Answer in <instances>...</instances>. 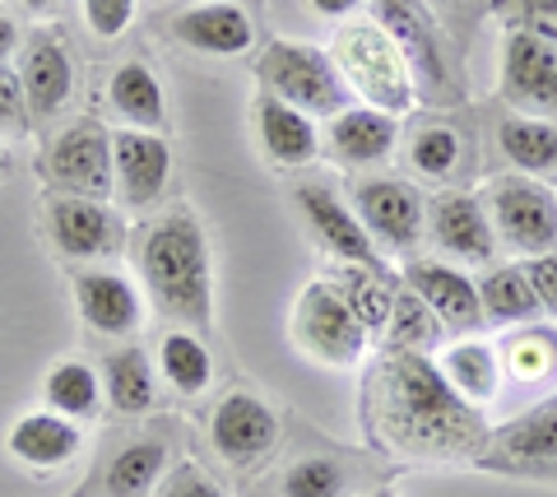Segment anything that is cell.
<instances>
[{"label":"cell","mask_w":557,"mask_h":497,"mask_svg":"<svg viewBox=\"0 0 557 497\" xmlns=\"http://www.w3.org/2000/svg\"><path fill=\"white\" fill-rule=\"evenodd\" d=\"M465 159V140H460V131H450L446 122H423L413 131V140H409V167L418 177H428V182H446V177H456V167Z\"/></svg>","instance_id":"obj_32"},{"label":"cell","mask_w":557,"mask_h":497,"mask_svg":"<svg viewBox=\"0 0 557 497\" xmlns=\"http://www.w3.org/2000/svg\"><path fill=\"white\" fill-rule=\"evenodd\" d=\"M354 214H358V224L368 228L376 251H391V256L413 251L418 243H423V228H428L423 196H418L409 182H399V177H368V182H358Z\"/></svg>","instance_id":"obj_9"},{"label":"cell","mask_w":557,"mask_h":497,"mask_svg":"<svg viewBox=\"0 0 557 497\" xmlns=\"http://www.w3.org/2000/svg\"><path fill=\"white\" fill-rule=\"evenodd\" d=\"M28 122V108H24V79L10 61H0V131L10 126H24Z\"/></svg>","instance_id":"obj_41"},{"label":"cell","mask_w":557,"mask_h":497,"mask_svg":"<svg viewBox=\"0 0 557 497\" xmlns=\"http://www.w3.org/2000/svg\"><path fill=\"white\" fill-rule=\"evenodd\" d=\"M159 368L168 376L172 390H182V396H200L209 386V376H214V358H209L205 339L196 331H168L159 339Z\"/></svg>","instance_id":"obj_30"},{"label":"cell","mask_w":557,"mask_h":497,"mask_svg":"<svg viewBox=\"0 0 557 497\" xmlns=\"http://www.w3.org/2000/svg\"><path fill=\"white\" fill-rule=\"evenodd\" d=\"M84 433L79 423H70L51 409H33V414H20L5 433V451L28 470H61L79 456Z\"/></svg>","instance_id":"obj_21"},{"label":"cell","mask_w":557,"mask_h":497,"mask_svg":"<svg viewBox=\"0 0 557 497\" xmlns=\"http://www.w3.org/2000/svg\"><path fill=\"white\" fill-rule=\"evenodd\" d=\"M24 108L28 122H57L75 94V57L61 28H33L24 42Z\"/></svg>","instance_id":"obj_13"},{"label":"cell","mask_w":557,"mask_h":497,"mask_svg":"<svg viewBox=\"0 0 557 497\" xmlns=\"http://www.w3.org/2000/svg\"><path fill=\"white\" fill-rule=\"evenodd\" d=\"M497 145L516 163V173H525V177L557 173V126L548 116H520V112L507 116L497 126Z\"/></svg>","instance_id":"obj_27"},{"label":"cell","mask_w":557,"mask_h":497,"mask_svg":"<svg viewBox=\"0 0 557 497\" xmlns=\"http://www.w3.org/2000/svg\"><path fill=\"white\" fill-rule=\"evenodd\" d=\"M428 228H432L437 251L460 265H487L497 251L493 219H487V204L479 196H465V191L437 196L428 210Z\"/></svg>","instance_id":"obj_17"},{"label":"cell","mask_w":557,"mask_h":497,"mask_svg":"<svg viewBox=\"0 0 557 497\" xmlns=\"http://www.w3.org/2000/svg\"><path fill=\"white\" fill-rule=\"evenodd\" d=\"M172 38L190 51H205V57H242L256 42V24L242 5L205 0V5H190L172 20Z\"/></svg>","instance_id":"obj_19"},{"label":"cell","mask_w":557,"mask_h":497,"mask_svg":"<svg viewBox=\"0 0 557 497\" xmlns=\"http://www.w3.org/2000/svg\"><path fill=\"white\" fill-rule=\"evenodd\" d=\"M376 497H391V493H376Z\"/></svg>","instance_id":"obj_45"},{"label":"cell","mask_w":557,"mask_h":497,"mask_svg":"<svg viewBox=\"0 0 557 497\" xmlns=\"http://www.w3.org/2000/svg\"><path fill=\"white\" fill-rule=\"evenodd\" d=\"M330 61L339 65V75L348 84V94H358L368 108L405 116L418 102V84L405 61V51L395 47V38L372 20H354L335 33Z\"/></svg>","instance_id":"obj_3"},{"label":"cell","mask_w":557,"mask_h":497,"mask_svg":"<svg viewBox=\"0 0 557 497\" xmlns=\"http://www.w3.org/2000/svg\"><path fill=\"white\" fill-rule=\"evenodd\" d=\"M149 497H223V488L200 465H177L168 470V479H159V488Z\"/></svg>","instance_id":"obj_39"},{"label":"cell","mask_w":557,"mask_h":497,"mask_svg":"<svg viewBox=\"0 0 557 497\" xmlns=\"http://www.w3.org/2000/svg\"><path fill=\"white\" fill-rule=\"evenodd\" d=\"M108 98H112V112H116L126 126L153 131V135L168 131V98H163V84H159V75H153L145 61H121L116 71H112V79H108Z\"/></svg>","instance_id":"obj_23"},{"label":"cell","mask_w":557,"mask_h":497,"mask_svg":"<svg viewBox=\"0 0 557 497\" xmlns=\"http://www.w3.org/2000/svg\"><path fill=\"white\" fill-rule=\"evenodd\" d=\"M344 294L348 312L358 316V325L368 331L372 339L391 331V307H395V288L381 279L376 270H362V265H344L339 279H330Z\"/></svg>","instance_id":"obj_29"},{"label":"cell","mask_w":557,"mask_h":497,"mask_svg":"<svg viewBox=\"0 0 557 497\" xmlns=\"http://www.w3.org/2000/svg\"><path fill=\"white\" fill-rule=\"evenodd\" d=\"M84 24L94 38L116 42L135 24V0H84Z\"/></svg>","instance_id":"obj_38"},{"label":"cell","mask_w":557,"mask_h":497,"mask_svg":"<svg viewBox=\"0 0 557 497\" xmlns=\"http://www.w3.org/2000/svg\"><path fill=\"white\" fill-rule=\"evenodd\" d=\"M405 288L428 302V312L442 325L456 331H474L483 325V307H479V284L465 270L446 265V261H409L405 265Z\"/></svg>","instance_id":"obj_18"},{"label":"cell","mask_w":557,"mask_h":497,"mask_svg":"<svg viewBox=\"0 0 557 497\" xmlns=\"http://www.w3.org/2000/svg\"><path fill=\"white\" fill-rule=\"evenodd\" d=\"M395 140H399L395 116L368 108V102L335 112V116H330V126H325V153L335 163H344V167H372V163H381L395 149Z\"/></svg>","instance_id":"obj_20"},{"label":"cell","mask_w":557,"mask_h":497,"mask_svg":"<svg viewBox=\"0 0 557 497\" xmlns=\"http://www.w3.org/2000/svg\"><path fill=\"white\" fill-rule=\"evenodd\" d=\"M163 470H168L163 442H131V447H121L112 456L102 488H108V497H149L153 488H159Z\"/></svg>","instance_id":"obj_31"},{"label":"cell","mask_w":557,"mask_h":497,"mask_svg":"<svg viewBox=\"0 0 557 497\" xmlns=\"http://www.w3.org/2000/svg\"><path fill=\"white\" fill-rule=\"evenodd\" d=\"M525 274H530V288H534V298H539V312L557 316V251L530 256Z\"/></svg>","instance_id":"obj_40"},{"label":"cell","mask_w":557,"mask_h":497,"mask_svg":"<svg viewBox=\"0 0 557 497\" xmlns=\"http://www.w3.org/2000/svg\"><path fill=\"white\" fill-rule=\"evenodd\" d=\"M372 423L386 447L413 456L474 451L483 437L479 409L446 386L442 368L413 349H391L372 382Z\"/></svg>","instance_id":"obj_1"},{"label":"cell","mask_w":557,"mask_h":497,"mask_svg":"<svg viewBox=\"0 0 557 497\" xmlns=\"http://www.w3.org/2000/svg\"><path fill=\"white\" fill-rule=\"evenodd\" d=\"M479 307H483V321L530 325L539 316V298H534V288H530L525 265H497V270H487L483 284H479Z\"/></svg>","instance_id":"obj_28"},{"label":"cell","mask_w":557,"mask_h":497,"mask_svg":"<svg viewBox=\"0 0 557 497\" xmlns=\"http://www.w3.org/2000/svg\"><path fill=\"white\" fill-rule=\"evenodd\" d=\"M487 219H493L497 243H507L525 261L557 251V196L539 177L525 173L497 177L487 186Z\"/></svg>","instance_id":"obj_6"},{"label":"cell","mask_w":557,"mask_h":497,"mask_svg":"<svg viewBox=\"0 0 557 497\" xmlns=\"http://www.w3.org/2000/svg\"><path fill=\"white\" fill-rule=\"evenodd\" d=\"M442 331H446V325L428 312V302L418 298V294H409V288H399L395 307H391V331H386L391 349H413L418 353V349L437 345Z\"/></svg>","instance_id":"obj_34"},{"label":"cell","mask_w":557,"mask_h":497,"mask_svg":"<svg viewBox=\"0 0 557 497\" xmlns=\"http://www.w3.org/2000/svg\"><path fill=\"white\" fill-rule=\"evenodd\" d=\"M20 47V24L10 14H0V61H10V51Z\"/></svg>","instance_id":"obj_42"},{"label":"cell","mask_w":557,"mask_h":497,"mask_svg":"<svg viewBox=\"0 0 557 497\" xmlns=\"http://www.w3.org/2000/svg\"><path fill=\"white\" fill-rule=\"evenodd\" d=\"M348 470L335 456H302L284 474V497H344Z\"/></svg>","instance_id":"obj_36"},{"label":"cell","mask_w":557,"mask_h":497,"mask_svg":"<svg viewBox=\"0 0 557 497\" xmlns=\"http://www.w3.org/2000/svg\"><path fill=\"white\" fill-rule=\"evenodd\" d=\"M298 210H302V219H307V228H311V237L335 256V261H344V265H362V270H381V251H376V243L368 237V228L358 224V214L348 210V204L330 191V186H321V182H302L298 191Z\"/></svg>","instance_id":"obj_15"},{"label":"cell","mask_w":557,"mask_h":497,"mask_svg":"<svg viewBox=\"0 0 557 497\" xmlns=\"http://www.w3.org/2000/svg\"><path fill=\"white\" fill-rule=\"evenodd\" d=\"M497 14H507L520 33H539V38L557 42V0H497Z\"/></svg>","instance_id":"obj_37"},{"label":"cell","mask_w":557,"mask_h":497,"mask_svg":"<svg viewBox=\"0 0 557 497\" xmlns=\"http://www.w3.org/2000/svg\"><path fill=\"white\" fill-rule=\"evenodd\" d=\"M0 163H5V153H0Z\"/></svg>","instance_id":"obj_46"},{"label":"cell","mask_w":557,"mask_h":497,"mask_svg":"<svg viewBox=\"0 0 557 497\" xmlns=\"http://www.w3.org/2000/svg\"><path fill=\"white\" fill-rule=\"evenodd\" d=\"M38 173L51 196H79V200H112V131L84 116L65 126L47 145Z\"/></svg>","instance_id":"obj_5"},{"label":"cell","mask_w":557,"mask_h":497,"mask_svg":"<svg viewBox=\"0 0 557 497\" xmlns=\"http://www.w3.org/2000/svg\"><path fill=\"white\" fill-rule=\"evenodd\" d=\"M502 98L520 108V116H553L557 112V42L511 28L507 42H502Z\"/></svg>","instance_id":"obj_10"},{"label":"cell","mask_w":557,"mask_h":497,"mask_svg":"<svg viewBox=\"0 0 557 497\" xmlns=\"http://www.w3.org/2000/svg\"><path fill=\"white\" fill-rule=\"evenodd\" d=\"M102 396L116 414H149L153 405H159V382H153V368L149 358L139 349H116L108 353V363H102Z\"/></svg>","instance_id":"obj_25"},{"label":"cell","mask_w":557,"mask_h":497,"mask_svg":"<svg viewBox=\"0 0 557 497\" xmlns=\"http://www.w3.org/2000/svg\"><path fill=\"white\" fill-rule=\"evenodd\" d=\"M502 372L520 386H534V382H548L553 368H557V335L548 331H516L507 345H502Z\"/></svg>","instance_id":"obj_33"},{"label":"cell","mask_w":557,"mask_h":497,"mask_svg":"<svg viewBox=\"0 0 557 497\" xmlns=\"http://www.w3.org/2000/svg\"><path fill=\"white\" fill-rule=\"evenodd\" d=\"M42 400L51 414H61L70 423H84L94 419L102 409V372H94L89 363H79V358H65V363H57L47 376H42Z\"/></svg>","instance_id":"obj_26"},{"label":"cell","mask_w":557,"mask_h":497,"mask_svg":"<svg viewBox=\"0 0 557 497\" xmlns=\"http://www.w3.org/2000/svg\"><path fill=\"white\" fill-rule=\"evenodd\" d=\"M256 79L265 84V94L278 102L317 116H335L348 108V84L339 75V65L330 61V51L311 47V42H270L256 61Z\"/></svg>","instance_id":"obj_4"},{"label":"cell","mask_w":557,"mask_h":497,"mask_svg":"<svg viewBox=\"0 0 557 497\" xmlns=\"http://www.w3.org/2000/svg\"><path fill=\"white\" fill-rule=\"evenodd\" d=\"M256 135H260V149H265V159L274 167H302L317 159V122H311L307 112L288 108V102H278L274 94H260L256 98Z\"/></svg>","instance_id":"obj_22"},{"label":"cell","mask_w":557,"mask_h":497,"mask_svg":"<svg viewBox=\"0 0 557 497\" xmlns=\"http://www.w3.org/2000/svg\"><path fill=\"white\" fill-rule=\"evenodd\" d=\"M209 442L223 460L247 465V460H260L278 447V414L251 390H228L209 419Z\"/></svg>","instance_id":"obj_16"},{"label":"cell","mask_w":557,"mask_h":497,"mask_svg":"<svg viewBox=\"0 0 557 497\" xmlns=\"http://www.w3.org/2000/svg\"><path fill=\"white\" fill-rule=\"evenodd\" d=\"M311 10L317 14H330V20H344V14L358 10V0H311Z\"/></svg>","instance_id":"obj_43"},{"label":"cell","mask_w":557,"mask_h":497,"mask_svg":"<svg viewBox=\"0 0 557 497\" xmlns=\"http://www.w3.org/2000/svg\"><path fill=\"white\" fill-rule=\"evenodd\" d=\"M20 5H24V10H28V14H42V10H47V5H51V0H20Z\"/></svg>","instance_id":"obj_44"},{"label":"cell","mask_w":557,"mask_h":497,"mask_svg":"<svg viewBox=\"0 0 557 497\" xmlns=\"http://www.w3.org/2000/svg\"><path fill=\"white\" fill-rule=\"evenodd\" d=\"M139 279L149 302L182 331H209L214 316V256L200 219L168 210L139 228Z\"/></svg>","instance_id":"obj_2"},{"label":"cell","mask_w":557,"mask_h":497,"mask_svg":"<svg viewBox=\"0 0 557 497\" xmlns=\"http://www.w3.org/2000/svg\"><path fill=\"white\" fill-rule=\"evenodd\" d=\"M70 298H75L79 321L102 339H131V335H139V325H145V298H139V288L116 270H98V265L75 270Z\"/></svg>","instance_id":"obj_12"},{"label":"cell","mask_w":557,"mask_h":497,"mask_svg":"<svg viewBox=\"0 0 557 497\" xmlns=\"http://www.w3.org/2000/svg\"><path fill=\"white\" fill-rule=\"evenodd\" d=\"M437 368L446 376V386L456 390L469 409H483L502 386V358L493 345H483V339H460L456 349H446Z\"/></svg>","instance_id":"obj_24"},{"label":"cell","mask_w":557,"mask_h":497,"mask_svg":"<svg viewBox=\"0 0 557 497\" xmlns=\"http://www.w3.org/2000/svg\"><path fill=\"white\" fill-rule=\"evenodd\" d=\"M293 345L325 368H354L362 349L372 345V335L348 312L335 284H307L298 307H293Z\"/></svg>","instance_id":"obj_7"},{"label":"cell","mask_w":557,"mask_h":497,"mask_svg":"<svg viewBox=\"0 0 557 497\" xmlns=\"http://www.w3.org/2000/svg\"><path fill=\"white\" fill-rule=\"evenodd\" d=\"M497 442L516 460H557V405H544L534 414L516 419Z\"/></svg>","instance_id":"obj_35"},{"label":"cell","mask_w":557,"mask_h":497,"mask_svg":"<svg viewBox=\"0 0 557 497\" xmlns=\"http://www.w3.org/2000/svg\"><path fill=\"white\" fill-rule=\"evenodd\" d=\"M172 177V145L153 131H116L112 135V196L126 210H149L159 204Z\"/></svg>","instance_id":"obj_11"},{"label":"cell","mask_w":557,"mask_h":497,"mask_svg":"<svg viewBox=\"0 0 557 497\" xmlns=\"http://www.w3.org/2000/svg\"><path fill=\"white\" fill-rule=\"evenodd\" d=\"M376 10H381V28H386L395 38V47L405 51L413 84L428 79V89L437 98H460L456 75H450V61L442 51V38H437V28H432V20L423 14V5H418V0H376Z\"/></svg>","instance_id":"obj_14"},{"label":"cell","mask_w":557,"mask_h":497,"mask_svg":"<svg viewBox=\"0 0 557 497\" xmlns=\"http://www.w3.org/2000/svg\"><path fill=\"white\" fill-rule=\"evenodd\" d=\"M47 237L65 261L79 265H98L112 261L126 247V233H121V219L108 200H79V196H47L42 210Z\"/></svg>","instance_id":"obj_8"}]
</instances>
